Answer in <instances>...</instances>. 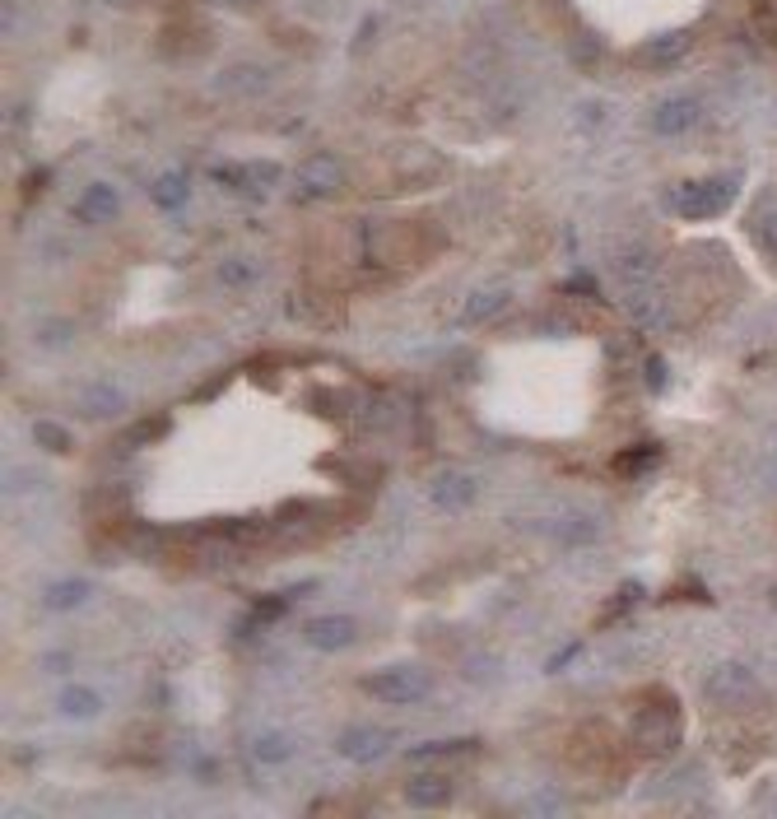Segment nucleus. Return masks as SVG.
<instances>
[{"label":"nucleus","instance_id":"obj_1","mask_svg":"<svg viewBox=\"0 0 777 819\" xmlns=\"http://www.w3.org/2000/svg\"><path fill=\"white\" fill-rule=\"evenodd\" d=\"M764 694V685H759V675L750 671V666H740V661H722V666H712L708 680H703V699L712 703V708H722V712H745L754 699Z\"/></svg>","mask_w":777,"mask_h":819},{"label":"nucleus","instance_id":"obj_2","mask_svg":"<svg viewBox=\"0 0 777 819\" xmlns=\"http://www.w3.org/2000/svg\"><path fill=\"white\" fill-rule=\"evenodd\" d=\"M363 689L373 694V699L391 703V708H405V703H419L433 694V675L424 666H387V671H377L363 680Z\"/></svg>","mask_w":777,"mask_h":819},{"label":"nucleus","instance_id":"obj_3","mask_svg":"<svg viewBox=\"0 0 777 819\" xmlns=\"http://www.w3.org/2000/svg\"><path fill=\"white\" fill-rule=\"evenodd\" d=\"M736 201V177H708V182H684L670 205L680 210V219H712Z\"/></svg>","mask_w":777,"mask_h":819},{"label":"nucleus","instance_id":"obj_4","mask_svg":"<svg viewBox=\"0 0 777 819\" xmlns=\"http://www.w3.org/2000/svg\"><path fill=\"white\" fill-rule=\"evenodd\" d=\"M680 712L670 708V703H661V708H643L638 717H633V745L643 754H670L675 745H680Z\"/></svg>","mask_w":777,"mask_h":819},{"label":"nucleus","instance_id":"obj_5","mask_svg":"<svg viewBox=\"0 0 777 819\" xmlns=\"http://www.w3.org/2000/svg\"><path fill=\"white\" fill-rule=\"evenodd\" d=\"M391 745H396V731L391 726H345L340 736H335V754L349 759V764H377V759H387Z\"/></svg>","mask_w":777,"mask_h":819},{"label":"nucleus","instance_id":"obj_6","mask_svg":"<svg viewBox=\"0 0 777 819\" xmlns=\"http://www.w3.org/2000/svg\"><path fill=\"white\" fill-rule=\"evenodd\" d=\"M698 121H703V103H698L694 94H670V98H661L657 108L647 112V126L657 135H666V140H675V135H684V131H694Z\"/></svg>","mask_w":777,"mask_h":819},{"label":"nucleus","instance_id":"obj_7","mask_svg":"<svg viewBox=\"0 0 777 819\" xmlns=\"http://www.w3.org/2000/svg\"><path fill=\"white\" fill-rule=\"evenodd\" d=\"M345 187V163L335 159V154H308V159L298 163V191L303 196H335V191Z\"/></svg>","mask_w":777,"mask_h":819},{"label":"nucleus","instance_id":"obj_8","mask_svg":"<svg viewBox=\"0 0 777 819\" xmlns=\"http://www.w3.org/2000/svg\"><path fill=\"white\" fill-rule=\"evenodd\" d=\"M354 638H359V624L349 615H317L303 624V643L312 652H345V647H354Z\"/></svg>","mask_w":777,"mask_h":819},{"label":"nucleus","instance_id":"obj_9","mask_svg":"<svg viewBox=\"0 0 777 819\" xmlns=\"http://www.w3.org/2000/svg\"><path fill=\"white\" fill-rule=\"evenodd\" d=\"M624 312H629L633 326H643V331H657V326L670 322V298L661 294L657 284H629V298H624Z\"/></svg>","mask_w":777,"mask_h":819},{"label":"nucleus","instance_id":"obj_10","mask_svg":"<svg viewBox=\"0 0 777 819\" xmlns=\"http://www.w3.org/2000/svg\"><path fill=\"white\" fill-rule=\"evenodd\" d=\"M512 303V289L508 284H480V289H470L466 303H461V326H480V322H494L498 312H508Z\"/></svg>","mask_w":777,"mask_h":819},{"label":"nucleus","instance_id":"obj_11","mask_svg":"<svg viewBox=\"0 0 777 819\" xmlns=\"http://www.w3.org/2000/svg\"><path fill=\"white\" fill-rule=\"evenodd\" d=\"M429 503L443 512H461L475 503V480H470L466 470H438L429 484Z\"/></svg>","mask_w":777,"mask_h":819},{"label":"nucleus","instance_id":"obj_12","mask_svg":"<svg viewBox=\"0 0 777 819\" xmlns=\"http://www.w3.org/2000/svg\"><path fill=\"white\" fill-rule=\"evenodd\" d=\"M121 215V196L112 182H94V187H84V196L75 201V219L80 224H112Z\"/></svg>","mask_w":777,"mask_h":819},{"label":"nucleus","instance_id":"obj_13","mask_svg":"<svg viewBox=\"0 0 777 819\" xmlns=\"http://www.w3.org/2000/svg\"><path fill=\"white\" fill-rule=\"evenodd\" d=\"M270 89V70L256 66V61H238L219 75V94L228 98H261Z\"/></svg>","mask_w":777,"mask_h":819},{"label":"nucleus","instance_id":"obj_14","mask_svg":"<svg viewBox=\"0 0 777 819\" xmlns=\"http://www.w3.org/2000/svg\"><path fill=\"white\" fill-rule=\"evenodd\" d=\"M689 47H694V38H689V33L680 28V33H661V38H647L638 56H643V66H652V70H670V66H680V56L689 52Z\"/></svg>","mask_w":777,"mask_h":819},{"label":"nucleus","instance_id":"obj_15","mask_svg":"<svg viewBox=\"0 0 777 819\" xmlns=\"http://www.w3.org/2000/svg\"><path fill=\"white\" fill-rule=\"evenodd\" d=\"M80 410L94 419H108L126 410V396L117 387H108V382H89V387H80Z\"/></svg>","mask_w":777,"mask_h":819},{"label":"nucleus","instance_id":"obj_16","mask_svg":"<svg viewBox=\"0 0 777 819\" xmlns=\"http://www.w3.org/2000/svg\"><path fill=\"white\" fill-rule=\"evenodd\" d=\"M615 275L624 284H647L657 275V252L652 247H629V252L615 256Z\"/></svg>","mask_w":777,"mask_h":819},{"label":"nucleus","instance_id":"obj_17","mask_svg":"<svg viewBox=\"0 0 777 819\" xmlns=\"http://www.w3.org/2000/svg\"><path fill=\"white\" fill-rule=\"evenodd\" d=\"M405 801H410V806H419V810H438V806H447V801H452V782L438 778V773L415 778L410 787H405Z\"/></svg>","mask_w":777,"mask_h":819},{"label":"nucleus","instance_id":"obj_18","mask_svg":"<svg viewBox=\"0 0 777 819\" xmlns=\"http://www.w3.org/2000/svg\"><path fill=\"white\" fill-rule=\"evenodd\" d=\"M89 601V582L84 578H61V582H47V591H42V605L47 610H80V605Z\"/></svg>","mask_w":777,"mask_h":819},{"label":"nucleus","instance_id":"obj_19","mask_svg":"<svg viewBox=\"0 0 777 819\" xmlns=\"http://www.w3.org/2000/svg\"><path fill=\"white\" fill-rule=\"evenodd\" d=\"M480 750V740H429V745H415L410 750V764H438V759H470Z\"/></svg>","mask_w":777,"mask_h":819},{"label":"nucleus","instance_id":"obj_20","mask_svg":"<svg viewBox=\"0 0 777 819\" xmlns=\"http://www.w3.org/2000/svg\"><path fill=\"white\" fill-rule=\"evenodd\" d=\"M56 708L66 712V717H75V722H94L98 712H103V699H98V689L70 685V689H61V699H56Z\"/></svg>","mask_w":777,"mask_h":819},{"label":"nucleus","instance_id":"obj_21","mask_svg":"<svg viewBox=\"0 0 777 819\" xmlns=\"http://www.w3.org/2000/svg\"><path fill=\"white\" fill-rule=\"evenodd\" d=\"M252 759L266 768L289 764V759H294V740L284 736V731H261V736L252 740Z\"/></svg>","mask_w":777,"mask_h":819},{"label":"nucleus","instance_id":"obj_22","mask_svg":"<svg viewBox=\"0 0 777 819\" xmlns=\"http://www.w3.org/2000/svg\"><path fill=\"white\" fill-rule=\"evenodd\" d=\"M154 201H159L163 210H182V205L191 201V177L182 173V168H173V173H163L159 182H154Z\"/></svg>","mask_w":777,"mask_h":819},{"label":"nucleus","instance_id":"obj_23","mask_svg":"<svg viewBox=\"0 0 777 819\" xmlns=\"http://www.w3.org/2000/svg\"><path fill=\"white\" fill-rule=\"evenodd\" d=\"M256 275H261V261H256V256H224V261H219V284H228V289H247Z\"/></svg>","mask_w":777,"mask_h":819},{"label":"nucleus","instance_id":"obj_24","mask_svg":"<svg viewBox=\"0 0 777 819\" xmlns=\"http://www.w3.org/2000/svg\"><path fill=\"white\" fill-rule=\"evenodd\" d=\"M33 443L47 447V452H56V457H61V452H70V433L61 429L56 419H38V424H33Z\"/></svg>","mask_w":777,"mask_h":819},{"label":"nucleus","instance_id":"obj_25","mask_svg":"<svg viewBox=\"0 0 777 819\" xmlns=\"http://www.w3.org/2000/svg\"><path fill=\"white\" fill-rule=\"evenodd\" d=\"M163 433H168V419H140V424H131L121 433V447H145L154 438H163Z\"/></svg>","mask_w":777,"mask_h":819},{"label":"nucleus","instance_id":"obj_26","mask_svg":"<svg viewBox=\"0 0 777 819\" xmlns=\"http://www.w3.org/2000/svg\"><path fill=\"white\" fill-rule=\"evenodd\" d=\"M280 182V163H247V191H270Z\"/></svg>","mask_w":777,"mask_h":819},{"label":"nucleus","instance_id":"obj_27","mask_svg":"<svg viewBox=\"0 0 777 819\" xmlns=\"http://www.w3.org/2000/svg\"><path fill=\"white\" fill-rule=\"evenodd\" d=\"M596 536V522L591 517H568V526H559V540L563 545H582V540Z\"/></svg>","mask_w":777,"mask_h":819},{"label":"nucleus","instance_id":"obj_28","mask_svg":"<svg viewBox=\"0 0 777 819\" xmlns=\"http://www.w3.org/2000/svg\"><path fill=\"white\" fill-rule=\"evenodd\" d=\"M33 480H38V475L28 466H14L10 475H5V494H24V489H33Z\"/></svg>","mask_w":777,"mask_h":819},{"label":"nucleus","instance_id":"obj_29","mask_svg":"<svg viewBox=\"0 0 777 819\" xmlns=\"http://www.w3.org/2000/svg\"><path fill=\"white\" fill-rule=\"evenodd\" d=\"M42 345H52V350H61V345H70V322H52V326H42Z\"/></svg>","mask_w":777,"mask_h":819},{"label":"nucleus","instance_id":"obj_30","mask_svg":"<svg viewBox=\"0 0 777 819\" xmlns=\"http://www.w3.org/2000/svg\"><path fill=\"white\" fill-rule=\"evenodd\" d=\"M652 461H657V447H647V452H629V457H619L615 466L619 470H647Z\"/></svg>","mask_w":777,"mask_h":819},{"label":"nucleus","instance_id":"obj_31","mask_svg":"<svg viewBox=\"0 0 777 819\" xmlns=\"http://www.w3.org/2000/svg\"><path fill=\"white\" fill-rule=\"evenodd\" d=\"M647 387L652 391L666 387V359H661V354H647Z\"/></svg>","mask_w":777,"mask_h":819},{"label":"nucleus","instance_id":"obj_32","mask_svg":"<svg viewBox=\"0 0 777 819\" xmlns=\"http://www.w3.org/2000/svg\"><path fill=\"white\" fill-rule=\"evenodd\" d=\"M759 238H764V247H768V252H777V215L759 224Z\"/></svg>","mask_w":777,"mask_h":819},{"label":"nucleus","instance_id":"obj_33","mask_svg":"<svg viewBox=\"0 0 777 819\" xmlns=\"http://www.w3.org/2000/svg\"><path fill=\"white\" fill-rule=\"evenodd\" d=\"M215 5H247V0H215Z\"/></svg>","mask_w":777,"mask_h":819},{"label":"nucleus","instance_id":"obj_34","mask_svg":"<svg viewBox=\"0 0 777 819\" xmlns=\"http://www.w3.org/2000/svg\"><path fill=\"white\" fill-rule=\"evenodd\" d=\"M108 5H131V0H108Z\"/></svg>","mask_w":777,"mask_h":819},{"label":"nucleus","instance_id":"obj_35","mask_svg":"<svg viewBox=\"0 0 777 819\" xmlns=\"http://www.w3.org/2000/svg\"><path fill=\"white\" fill-rule=\"evenodd\" d=\"M773 815H777V806H773Z\"/></svg>","mask_w":777,"mask_h":819}]
</instances>
